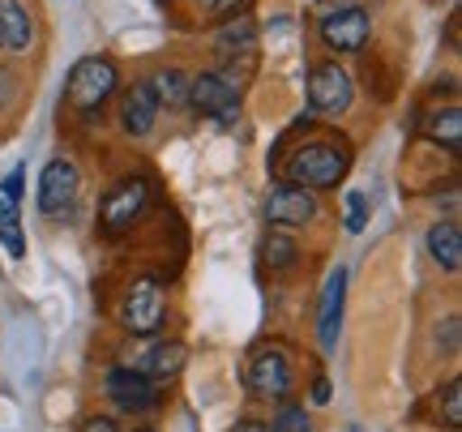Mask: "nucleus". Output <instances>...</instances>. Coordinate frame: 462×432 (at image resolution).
Returning a JSON list of instances; mask_svg holds the SVG:
<instances>
[{
	"label": "nucleus",
	"mask_w": 462,
	"mask_h": 432,
	"mask_svg": "<svg viewBox=\"0 0 462 432\" xmlns=\"http://www.w3.org/2000/svg\"><path fill=\"white\" fill-rule=\"evenodd\" d=\"M346 167H351V154L343 142H309L287 159L282 176L300 188H334L346 176Z\"/></svg>",
	"instance_id": "1"
},
{
	"label": "nucleus",
	"mask_w": 462,
	"mask_h": 432,
	"mask_svg": "<svg viewBox=\"0 0 462 432\" xmlns=\"http://www.w3.org/2000/svg\"><path fill=\"white\" fill-rule=\"evenodd\" d=\"M167 317V287L163 279H154V274H137L129 287H125V296H120V326L137 338H150V334H159Z\"/></svg>",
	"instance_id": "2"
},
{
	"label": "nucleus",
	"mask_w": 462,
	"mask_h": 432,
	"mask_svg": "<svg viewBox=\"0 0 462 432\" xmlns=\"http://www.w3.org/2000/svg\"><path fill=\"white\" fill-rule=\"evenodd\" d=\"M116 82H120V73H116V65L107 56H86V60H78L73 73H69L65 103L73 112L90 116V112H99L103 103L116 95Z\"/></svg>",
	"instance_id": "3"
},
{
	"label": "nucleus",
	"mask_w": 462,
	"mask_h": 432,
	"mask_svg": "<svg viewBox=\"0 0 462 432\" xmlns=\"http://www.w3.org/2000/svg\"><path fill=\"white\" fill-rule=\"evenodd\" d=\"M146 201H150V184L142 176H129V180H116L107 188V198L99 206V232L103 235H125L133 232V223L146 215Z\"/></svg>",
	"instance_id": "4"
},
{
	"label": "nucleus",
	"mask_w": 462,
	"mask_h": 432,
	"mask_svg": "<svg viewBox=\"0 0 462 432\" xmlns=\"http://www.w3.org/2000/svg\"><path fill=\"white\" fill-rule=\"evenodd\" d=\"M189 103L201 116L231 124L240 116V86H236L231 73H198V78H189Z\"/></svg>",
	"instance_id": "5"
},
{
	"label": "nucleus",
	"mask_w": 462,
	"mask_h": 432,
	"mask_svg": "<svg viewBox=\"0 0 462 432\" xmlns=\"http://www.w3.org/2000/svg\"><path fill=\"white\" fill-rule=\"evenodd\" d=\"M78 193H82V171H78V163H73V159H51V163L43 167V176H39L34 201H39V210L48 218H60L78 206Z\"/></svg>",
	"instance_id": "6"
},
{
	"label": "nucleus",
	"mask_w": 462,
	"mask_h": 432,
	"mask_svg": "<svg viewBox=\"0 0 462 432\" xmlns=\"http://www.w3.org/2000/svg\"><path fill=\"white\" fill-rule=\"evenodd\" d=\"M317 31H321V43L334 51H360L364 43H368V34H373V17H368V9H360V5H334V9H326L321 14V22H317Z\"/></svg>",
	"instance_id": "7"
},
{
	"label": "nucleus",
	"mask_w": 462,
	"mask_h": 432,
	"mask_svg": "<svg viewBox=\"0 0 462 432\" xmlns=\"http://www.w3.org/2000/svg\"><path fill=\"white\" fill-rule=\"evenodd\" d=\"M245 381H248V390H253L257 399L287 402V394H291L296 377H291V364H287V355H282L279 347H262L253 360H248Z\"/></svg>",
	"instance_id": "8"
},
{
	"label": "nucleus",
	"mask_w": 462,
	"mask_h": 432,
	"mask_svg": "<svg viewBox=\"0 0 462 432\" xmlns=\"http://www.w3.org/2000/svg\"><path fill=\"white\" fill-rule=\"evenodd\" d=\"M103 394L125 411V416H146L159 407V390L150 377H142L137 368H112L107 377H103Z\"/></svg>",
	"instance_id": "9"
},
{
	"label": "nucleus",
	"mask_w": 462,
	"mask_h": 432,
	"mask_svg": "<svg viewBox=\"0 0 462 432\" xmlns=\"http://www.w3.org/2000/svg\"><path fill=\"white\" fill-rule=\"evenodd\" d=\"M356 99V86H351V73L338 65H317L309 73V107L321 112V116H343Z\"/></svg>",
	"instance_id": "10"
},
{
	"label": "nucleus",
	"mask_w": 462,
	"mask_h": 432,
	"mask_svg": "<svg viewBox=\"0 0 462 432\" xmlns=\"http://www.w3.org/2000/svg\"><path fill=\"white\" fill-rule=\"evenodd\" d=\"M317 193L313 188H300V184H279L270 198H265V218L270 227H304L317 218Z\"/></svg>",
	"instance_id": "11"
},
{
	"label": "nucleus",
	"mask_w": 462,
	"mask_h": 432,
	"mask_svg": "<svg viewBox=\"0 0 462 432\" xmlns=\"http://www.w3.org/2000/svg\"><path fill=\"white\" fill-rule=\"evenodd\" d=\"M343 304H346V270L334 266L321 287V308H317V343L321 351L338 347V330H343Z\"/></svg>",
	"instance_id": "12"
},
{
	"label": "nucleus",
	"mask_w": 462,
	"mask_h": 432,
	"mask_svg": "<svg viewBox=\"0 0 462 432\" xmlns=\"http://www.w3.org/2000/svg\"><path fill=\"white\" fill-rule=\"evenodd\" d=\"M159 99H154V90H150V82H137L129 86L125 95H120V129L129 137H146L154 124H159Z\"/></svg>",
	"instance_id": "13"
},
{
	"label": "nucleus",
	"mask_w": 462,
	"mask_h": 432,
	"mask_svg": "<svg viewBox=\"0 0 462 432\" xmlns=\"http://www.w3.org/2000/svg\"><path fill=\"white\" fill-rule=\"evenodd\" d=\"M184 364H189V351H184V343H154V347L137 360V372L142 377H150V381H171V377H180Z\"/></svg>",
	"instance_id": "14"
},
{
	"label": "nucleus",
	"mask_w": 462,
	"mask_h": 432,
	"mask_svg": "<svg viewBox=\"0 0 462 432\" xmlns=\"http://www.w3.org/2000/svg\"><path fill=\"white\" fill-rule=\"evenodd\" d=\"M34 43L31 14L22 0H0V48L5 51H26Z\"/></svg>",
	"instance_id": "15"
},
{
	"label": "nucleus",
	"mask_w": 462,
	"mask_h": 432,
	"mask_svg": "<svg viewBox=\"0 0 462 432\" xmlns=\"http://www.w3.org/2000/svg\"><path fill=\"white\" fill-rule=\"evenodd\" d=\"M429 253H432V262L441 270H449V274L462 266V227L454 218H441V223L429 227Z\"/></svg>",
	"instance_id": "16"
},
{
	"label": "nucleus",
	"mask_w": 462,
	"mask_h": 432,
	"mask_svg": "<svg viewBox=\"0 0 462 432\" xmlns=\"http://www.w3.org/2000/svg\"><path fill=\"white\" fill-rule=\"evenodd\" d=\"M215 48H218V56H248V51L257 48V22L248 14L227 17V26L215 34Z\"/></svg>",
	"instance_id": "17"
},
{
	"label": "nucleus",
	"mask_w": 462,
	"mask_h": 432,
	"mask_svg": "<svg viewBox=\"0 0 462 432\" xmlns=\"http://www.w3.org/2000/svg\"><path fill=\"white\" fill-rule=\"evenodd\" d=\"M150 90H154V99H159V107H180V103H189V73L176 65L159 69L154 78H150Z\"/></svg>",
	"instance_id": "18"
},
{
	"label": "nucleus",
	"mask_w": 462,
	"mask_h": 432,
	"mask_svg": "<svg viewBox=\"0 0 462 432\" xmlns=\"http://www.w3.org/2000/svg\"><path fill=\"white\" fill-rule=\"evenodd\" d=\"M0 249L9 253L14 262L26 257V235H22V215L9 198H0Z\"/></svg>",
	"instance_id": "19"
},
{
	"label": "nucleus",
	"mask_w": 462,
	"mask_h": 432,
	"mask_svg": "<svg viewBox=\"0 0 462 432\" xmlns=\"http://www.w3.org/2000/svg\"><path fill=\"white\" fill-rule=\"evenodd\" d=\"M424 133H429L432 142H441L449 154H458V146H462V116H458V107L432 112L429 124H424Z\"/></svg>",
	"instance_id": "20"
},
{
	"label": "nucleus",
	"mask_w": 462,
	"mask_h": 432,
	"mask_svg": "<svg viewBox=\"0 0 462 432\" xmlns=\"http://www.w3.org/2000/svg\"><path fill=\"white\" fill-rule=\"evenodd\" d=\"M262 257H265V266L270 270H291L300 262V244L287 232H270L265 235V244H262Z\"/></svg>",
	"instance_id": "21"
},
{
	"label": "nucleus",
	"mask_w": 462,
	"mask_h": 432,
	"mask_svg": "<svg viewBox=\"0 0 462 432\" xmlns=\"http://www.w3.org/2000/svg\"><path fill=\"white\" fill-rule=\"evenodd\" d=\"M437 411H441V424L449 432L462 428V381H449L441 394H437Z\"/></svg>",
	"instance_id": "22"
},
{
	"label": "nucleus",
	"mask_w": 462,
	"mask_h": 432,
	"mask_svg": "<svg viewBox=\"0 0 462 432\" xmlns=\"http://www.w3.org/2000/svg\"><path fill=\"white\" fill-rule=\"evenodd\" d=\"M270 424H274V432H313V419H309V411L300 402H282L279 416L270 419Z\"/></svg>",
	"instance_id": "23"
},
{
	"label": "nucleus",
	"mask_w": 462,
	"mask_h": 432,
	"mask_svg": "<svg viewBox=\"0 0 462 432\" xmlns=\"http://www.w3.org/2000/svg\"><path fill=\"white\" fill-rule=\"evenodd\" d=\"M368 227V198L364 193H346V232L360 235Z\"/></svg>",
	"instance_id": "24"
},
{
	"label": "nucleus",
	"mask_w": 462,
	"mask_h": 432,
	"mask_svg": "<svg viewBox=\"0 0 462 432\" xmlns=\"http://www.w3.org/2000/svg\"><path fill=\"white\" fill-rule=\"evenodd\" d=\"M245 5L248 0H198V9L210 17H236V14H245Z\"/></svg>",
	"instance_id": "25"
},
{
	"label": "nucleus",
	"mask_w": 462,
	"mask_h": 432,
	"mask_svg": "<svg viewBox=\"0 0 462 432\" xmlns=\"http://www.w3.org/2000/svg\"><path fill=\"white\" fill-rule=\"evenodd\" d=\"M22 184H26V171H22V167H14V171H9V176H5V198L14 201H22Z\"/></svg>",
	"instance_id": "26"
},
{
	"label": "nucleus",
	"mask_w": 462,
	"mask_h": 432,
	"mask_svg": "<svg viewBox=\"0 0 462 432\" xmlns=\"http://www.w3.org/2000/svg\"><path fill=\"white\" fill-rule=\"evenodd\" d=\"M231 432H274V424L270 419H240Z\"/></svg>",
	"instance_id": "27"
},
{
	"label": "nucleus",
	"mask_w": 462,
	"mask_h": 432,
	"mask_svg": "<svg viewBox=\"0 0 462 432\" xmlns=\"http://www.w3.org/2000/svg\"><path fill=\"white\" fill-rule=\"evenodd\" d=\"M82 432H120V428H116L107 416H95V419H86L82 424Z\"/></svg>",
	"instance_id": "28"
},
{
	"label": "nucleus",
	"mask_w": 462,
	"mask_h": 432,
	"mask_svg": "<svg viewBox=\"0 0 462 432\" xmlns=\"http://www.w3.org/2000/svg\"><path fill=\"white\" fill-rule=\"evenodd\" d=\"M313 402L317 407H326V402H330V381H326V377H317L313 381Z\"/></svg>",
	"instance_id": "29"
},
{
	"label": "nucleus",
	"mask_w": 462,
	"mask_h": 432,
	"mask_svg": "<svg viewBox=\"0 0 462 432\" xmlns=\"http://www.w3.org/2000/svg\"><path fill=\"white\" fill-rule=\"evenodd\" d=\"M9 95H14V73H9V69H0V107L9 103Z\"/></svg>",
	"instance_id": "30"
},
{
	"label": "nucleus",
	"mask_w": 462,
	"mask_h": 432,
	"mask_svg": "<svg viewBox=\"0 0 462 432\" xmlns=\"http://www.w3.org/2000/svg\"><path fill=\"white\" fill-rule=\"evenodd\" d=\"M137 432H154V428H137Z\"/></svg>",
	"instance_id": "31"
},
{
	"label": "nucleus",
	"mask_w": 462,
	"mask_h": 432,
	"mask_svg": "<svg viewBox=\"0 0 462 432\" xmlns=\"http://www.w3.org/2000/svg\"><path fill=\"white\" fill-rule=\"evenodd\" d=\"M356 432H360V428H356Z\"/></svg>",
	"instance_id": "32"
}]
</instances>
